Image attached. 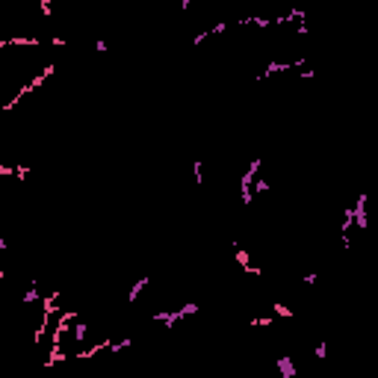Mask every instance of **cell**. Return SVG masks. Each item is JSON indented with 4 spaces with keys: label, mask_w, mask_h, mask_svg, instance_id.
<instances>
[{
    "label": "cell",
    "mask_w": 378,
    "mask_h": 378,
    "mask_svg": "<svg viewBox=\"0 0 378 378\" xmlns=\"http://www.w3.org/2000/svg\"><path fill=\"white\" fill-rule=\"evenodd\" d=\"M95 51H98V53H106V51H109V45H106L103 39H98V42H95Z\"/></svg>",
    "instance_id": "10"
},
{
    "label": "cell",
    "mask_w": 378,
    "mask_h": 378,
    "mask_svg": "<svg viewBox=\"0 0 378 378\" xmlns=\"http://www.w3.org/2000/svg\"><path fill=\"white\" fill-rule=\"evenodd\" d=\"M251 325H254V328H260V325L266 328V325H272V319H269V316H257V319H251Z\"/></svg>",
    "instance_id": "9"
},
{
    "label": "cell",
    "mask_w": 378,
    "mask_h": 378,
    "mask_svg": "<svg viewBox=\"0 0 378 378\" xmlns=\"http://www.w3.org/2000/svg\"><path fill=\"white\" fill-rule=\"evenodd\" d=\"M325 352H328V343H319V346H316V358H319V361L325 358Z\"/></svg>",
    "instance_id": "11"
},
{
    "label": "cell",
    "mask_w": 378,
    "mask_h": 378,
    "mask_svg": "<svg viewBox=\"0 0 378 378\" xmlns=\"http://www.w3.org/2000/svg\"><path fill=\"white\" fill-rule=\"evenodd\" d=\"M35 301H39V281H30V287H27V292H24L21 305H24V310H27L30 305H35Z\"/></svg>",
    "instance_id": "3"
},
{
    "label": "cell",
    "mask_w": 378,
    "mask_h": 378,
    "mask_svg": "<svg viewBox=\"0 0 378 378\" xmlns=\"http://www.w3.org/2000/svg\"><path fill=\"white\" fill-rule=\"evenodd\" d=\"M192 313H198V305H192V301H189V305H183V308H180V316H192Z\"/></svg>",
    "instance_id": "8"
},
{
    "label": "cell",
    "mask_w": 378,
    "mask_h": 378,
    "mask_svg": "<svg viewBox=\"0 0 378 378\" xmlns=\"http://www.w3.org/2000/svg\"><path fill=\"white\" fill-rule=\"evenodd\" d=\"M3 251H6V240L0 237V260H3Z\"/></svg>",
    "instance_id": "12"
},
{
    "label": "cell",
    "mask_w": 378,
    "mask_h": 378,
    "mask_svg": "<svg viewBox=\"0 0 378 378\" xmlns=\"http://www.w3.org/2000/svg\"><path fill=\"white\" fill-rule=\"evenodd\" d=\"M272 308H275V313H278V316H287V319H290V316H292V310H290V308H284L281 301H275Z\"/></svg>",
    "instance_id": "7"
},
{
    "label": "cell",
    "mask_w": 378,
    "mask_h": 378,
    "mask_svg": "<svg viewBox=\"0 0 378 378\" xmlns=\"http://www.w3.org/2000/svg\"><path fill=\"white\" fill-rule=\"evenodd\" d=\"M148 284H151V281H148V278H139L136 284H133V287H130V292H127V305H136V298H139V295H142V290H145V287H148Z\"/></svg>",
    "instance_id": "4"
},
{
    "label": "cell",
    "mask_w": 378,
    "mask_h": 378,
    "mask_svg": "<svg viewBox=\"0 0 378 378\" xmlns=\"http://www.w3.org/2000/svg\"><path fill=\"white\" fill-rule=\"evenodd\" d=\"M278 369H281L284 378H295V363H292L290 355H281V358H278Z\"/></svg>",
    "instance_id": "2"
},
{
    "label": "cell",
    "mask_w": 378,
    "mask_h": 378,
    "mask_svg": "<svg viewBox=\"0 0 378 378\" xmlns=\"http://www.w3.org/2000/svg\"><path fill=\"white\" fill-rule=\"evenodd\" d=\"M86 334H89L86 322H77V325H74V340H77V343H83V340H86Z\"/></svg>",
    "instance_id": "5"
},
{
    "label": "cell",
    "mask_w": 378,
    "mask_h": 378,
    "mask_svg": "<svg viewBox=\"0 0 378 378\" xmlns=\"http://www.w3.org/2000/svg\"><path fill=\"white\" fill-rule=\"evenodd\" d=\"M201 166H204L201 160H195V163H192V174H195V183H198V186L204 183V174H201Z\"/></svg>",
    "instance_id": "6"
},
{
    "label": "cell",
    "mask_w": 378,
    "mask_h": 378,
    "mask_svg": "<svg viewBox=\"0 0 378 378\" xmlns=\"http://www.w3.org/2000/svg\"><path fill=\"white\" fill-rule=\"evenodd\" d=\"M366 192H358V201L352 207V222L358 224V231H366L369 228V219H366Z\"/></svg>",
    "instance_id": "1"
}]
</instances>
